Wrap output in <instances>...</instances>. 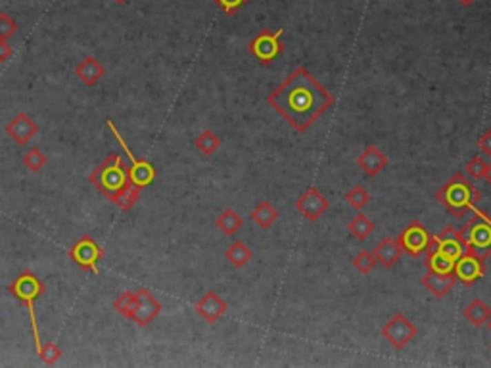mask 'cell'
<instances>
[{
	"instance_id": "cell-19",
	"label": "cell",
	"mask_w": 491,
	"mask_h": 368,
	"mask_svg": "<svg viewBox=\"0 0 491 368\" xmlns=\"http://www.w3.org/2000/svg\"><path fill=\"white\" fill-rule=\"evenodd\" d=\"M372 255L377 257V263H380L386 269H392L403 255V247L397 242V238H384L372 249Z\"/></svg>"
},
{
	"instance_id": "cell-12",
	"label": "cell",
	"mask_w": 491,
	"mask_h": 368,
	"mask_svg": "<svg viewBox=\"0 0 491 368\" xmlns=\"http://www.w3.org/2000/svg\"><path fill=\"white\" fill-rule=\"evenodd\" d=\"M428 252H436V254L443 255V257H448L455 263L457 259L465 254L466 247L461 236H459L457 228L445 227L438 234H432V244H430Z\"/></svg>"
},
{
	"instance_id": "cell-26",
	"label": "cell",
	"mask_w": 491,
	"mask_h": 368,
	"mask_svg": "<svg viewBox=\"0 0 491 368\" xmlns=\"http://www.w3.org/2000/svg\"><path fill=\"white\" fill-rule=\"evenodd\" d=\"M137 307H139L137 292H134V294H132V292H125V294H121V296L114 301V309L119 315L125 316V318H132Z\"/></svg>"
},
{
	"instance_id": "cell-16",
	"label": "cell",
	"mask_w": 491,
	"mask_h": 368,
	"mask_svg": "<svg viewBox=\"0 0 491 368\" xmlns=\"http://www.w3.org/2000/svg\"><path fill=\"white\" fill-rule=\"evenodd\" d=\"M422 286L428 289L434 298L443 299L448 296L449 292L453 289V286L457 284V278L453 272H436V271H426V274L422 276Z\"/></svg>"
},
{
	"instance_id": "cell-21",
	"label": "cell",
	"mask_w": 491,
	"mask_h": 368,
	"mask_svg": "<svg viewBox=\"0 0 491 368\" xmlns=\"http://www.w3.org/2000/svg\"><path fill=\"white\" fill-rule=\"evenodd\" d=\"M465 318L472 326H483L488 325V320L491 318V307L482 301V299H472L463 311Z\"/></svg>"
},
{
	"instance_id": "cell-41",
	"label": "cell",
	"mask_w": 491,
	"mask_h": 368,
	"mask_svg": "<svg viewBox=\"0 0 491 368\" xmlns=\"http://www.w3.org/2000/svg\"><path fill=\"white\" fill-rule=\"evenodd\" d=\"M115 2H117V4H127L129 0H115Z\"/></svg>"
},
{
	"instance_id": "cell-28",
	"label": "cell",
	"mask_w": 491,
	"mask_h": 368,
	"mask_svg": "<svg viewBox=\"0 0 491 368\" xmlns=\"http://www.w3.org/2000/svg\"><path fill=\"white\" fill-rule=\"evenodd\" d=\"M453 261L436 254V252H426V269L436 272H453Z\"/></svg>"
},
{
	"instance_id": "cell-43",
	"label": "cell",
	"mask_w": 491,
	"mask_h": 368,
	"mask_svg": "<svg viewBox=\"0 0 491 368\" xmlns=\"http://www.w3.org/2000/svg\"><path fill=\"white\" fill-rule=\"evenodd\" d=\"M490 347H491V345H490Z\"/></svg>"
},
{
	"instance_id": "cell-7",
	"label": "cell",
	"mask_w": 491,
	"mask_h": 368,
	"mask_svg": "<svg viewBox=\"0 0 491 368\" xmlns=\"http://www.w3.org/2000/svg\"><path fill=\"white\" fill-rule=\"evenodd\" d=\"M282 33H284L282 27L281 29H277V31H269V29L259 31V33L250 41V44H248L250 54H252L259 63H263V65L272 63V61L281 56L282 48H284L281 43Z\"/></svg>"
},
{
	"instance_id": "cell-37",
	"label": "cell",
	"mask_w": 491,
	"mask_h": 368,
	"mask_svg": "<svg viewBox=\"0 0 491 368\" xmlns=\"http://www.w3.org/2000/svg\"><path fill=\"white\" fill-rule=\"evenodd\" d=\"M478 148H480L483 156H491V129H485V131H483L480 141H478Z\"/></svg>"
},
{
	"instance_id": "cell-34",
	"label": "cell",
	"mask_w": 491,
	"mask_h": 368,
	"mask_svg": "<svg viewBox=\"0 0 491 368\" xmlns=\"http://www.w3.org/2000/svg\"><path fill=\"white\" fill-rule=\"evenodd\" d=\"M39 357H41V360L46 362V365H56L61 357V349L54 342H48L46 345L43 343V347L39 351Z\"/></svg>"
},
{
	"instance_id": "cell-18",
	"label": "cell",
	"mask_w": 491,
	"mask_h": 368,
	"mask_svg": "<svg viewBox=\"0 0 491 368\" xmlns=\"http://www.w3.org/2000/svg\"><path fill=\"white\" fill-rule=\"evenodd\" d=\"M388 161L390 159H388L386 154L382 150H378L377 146H372V144H368L367 148L361 152V156H357V165H359L361 171H365L367 176H374L380 171H384Z\"/></svg>"
},
{
	"instance_id": "cell-14",
	"label": "cell",
	"mask_w": 491,
	"mask_h": 368,
	"mask_svg": "<svg viewBox=\"0 0 491 368\" xmlns=\"http://www.w3.org/2000/svg\"><path fill=\"white\" fill-rule=\"evenodd\" d=\"M137 298H139V307H137V311H134V315H132V323L139 326H148L156 316L163 311V307H161V303H159L158 299L154 298L152 294H150V289L146 288H139V292H137Z\"/></svg>"
},
{
	"instance_id": "cell-30",
	"label": "cell",
	"mask_w": 491,
	"mask_h": 368,
	"mask_svg": "<svg viewBox=\"0 0 491 368\" xmlns=\"http://www.w3.org/2000/svg\"><path fill=\"white\" fill-rule=\"evenodd\" d=\"M139 198H141V190L139 188H134L132 184H129L125 190H123L117 198H115V205L119 207V209L123 211H129L134 205V203L139 202Z\"/></svg>"
},
{
	"instance_id": "cell-13",
	"label": "cell",
	"mask_w": 491,
	"mask_h": 368,
	"mask_svg": "<svg viewBox=\"0 0 491 368\" xmlns=\"http://www.w3.org/2000/svg\"><path fill=\"white\" fill-rule=\"evenodd\" d=\"M328 200H326L323 192L315 188V186H309L305 192L301 194L296 202V209L305 217L307 221H317L319 217H323L328 209Z\"/></svg>"
},
{
	"instance_id": "cell-1",
	"label": "cell",
	"mask_w": 491,
	"mask_h": 368,
	"mask_svg": "<svg viewBox=\"0 0 491 368\" xmlns=\"http://www.w3.org/2000/svg\"><path fill=\"white\" fill-rule=\"evenodd\" d=\"M267 102L294 131L305 132L332 108L334 96L299 65L267 96Z\"/></svg>"
},
{
	"instance_id": "cell-35",
	"label": "cell",
	"mask_w": 491,
	"mask_h": 368,
	"mask_svg": "<svg viewBox=\"0 0 491 368\" xmlns=\"http://www.w3.org/2000/svg\"><path fill=\"white\" fill-rule=\"evenodd\" d=\"M485 161H483L480 156H474L468 163H466V167H465V171H466V175L470 176L472 181H483V171H485Z\"/></svg>"
},
{
	"instance_id": "cell-31",
	"label": "cell",
	"mask_w": 491,
	"mask_h": 368,
	"mask_svg": "<svg viewBox=\"0 0 491 368\" xmlns=\"http://www.w3.org/2000/svg\"><path fill=\"white\" fill-rule=\"evenodd\" d=\"M23 165H26V169H29V171L39 173V171L46 165V156H44L39 148L29 150L26 156H23Z\"/></svg>"
},
{
	"instance_id": "cell-33",
	"label": "cell",
	"mask_w": 491,
	"mask_h": 368,
	"mask_svg": "<svg viewBox=\"0 0 491 368\" xmlns=\"http://www.w3.org/2000/svg\"><path fill=\"white\" fill-rule=\"evenodd\" d=\"M19 25L10 18L6 12H0V41H8L10 37L18 33Z\"/></svg>"
},
{
	"instance_id": "cell-6",
	"label": "cell",
	"mask_w": 491,
	"mask_h": 368,
	"mask_svg": "<svg viewBox=\"0 0 491 368\" xmlns=\"http://www.w3.org/2000/svg\"><path fill=\"white\" fill-rule=\"evenodd\" d=\"M106 125H108L110 131L114 132L115 141L119 142V146L123 148V152H125V154L129 156V159H131V167L127 169V173H129V183H131L134 188H139V190L150 186V184L154 183V178H156V169H154V165L148 163L146 159H139L134 154H132L131 148H129V144L123 141V136L119 134V131H117V127H115V123L112 121V119H108Z\"/></svg>"
},
{
	"instance_id": "cell-22",
	"label": "cell",
	"mask_w": 491,
	"mask_h": 368,
	"mask_svg": "<svg viewBox=\"0 0 491 368\" xmlns=\"http://www.w3.org/2000/svg\"><path fill=\"white\" fill-rule=\"evenodd\" d=\"M252 257H254L252 249L248 247V244L240 242V240H238V242H232V244L227 247V252H225V259H227L228 263L232 265L234 269L246 267V265L252 261Z\"/></svg>"
},
{
	"instance_id": "cell-2",
	"label": "cell",
	"mask_w": 491,
	"mask_h": 368,
	"mask_svg": "<svg viewBox=\"0 0 491 368\" xmlns=\"http://www.w3.org/2000/svg\"><path fill=\"white\" fill-rule=\"evenodd\" d=\"M438 200L445 209L457 217V219H465L468 213L476 209V203L480 202V190L474 186L465 176V173H455L436 192Z\"/></svg>"
},
{
	"instance_id": "cell-20",
	"label": "cell",
	"mask_w": 491,
	"mask_h": 368,
	"mask_svg": "<svg viewBox=\"0 0 491 368\" xmlns=\"http://www.w3.org/2000/svg\"><path fill=\"white\" fill-rule=\"evenodd\" d=\"M104 65H102L97 58H92V56L85 58V60L77 65V70H75V75H77V77L83 81V85H87V87L98 85L100 79L104 77Z\"/></svg>"
},
{
	"instance_id": "cell-24",
	"label": "cell",
	"mask_w": 491,
	"mask_h": 368,
	"mask_svg": "<svg viewBox=\"0 0 491 368\" xmlns=\"http://www.w3.org/2000/svg\"><path fill=\"white\" fill-rule=\"evenodd\" d=\"M242 225H244V219L238 215L234 209H225L223 213H221L219 217L215 219V227L219 228L223 234H227V236H234L238 230L242 228Z\"/></svg>"
},
{
	"instance_id": "cell-3",
	"label": "cell",
	"mask_w": 491,
	"mask_h": 368,
	"mask_svg": "<svg viewBox=\"0 0 491 368\" xmlns=\"http://www.w3.org/2000/svg\"><path fill=\"white\" fill-rule=\"evenodd\" d=\"M127 169L129 167L123 163V159L117 154H112L88 175V181L92 183V186H97L98 192L104 194L110 202H115V198L131 184Z\"/></svg>"
},
{
	"instance_id": "cell-8",
	"label": "cell",
	"mask_w": 491,
	"mask_h": 368,
	"mask_svg": "<svg viewBox=\"0 0 491 368\" xmlns=\"http://www.w3.org/2000/svg\"><path fill=\"white\" fill-rule=\"evenodd\" d=\"M70 257L71 261L81 267L83 271L92 272L98 276L100 274L98 263L104 257V249L90 236H83L77 244H73V247L70 249Z\"/></svg>"
},
{
	"instance_id": "cell-27",
	"label": "cell",
	"mask_w": 491,
	"mask_h": 368,
	"mask_svg": "<svg viewBox=\"0 0 491 368\" xmlns=\"http://www.w3.org/2000/svg\"><path fill=\"white\" fill-rule=\"evenodd\" d=\"M196 148L202 152L203 156H213L221 148V139L213 131H203L196 139Z\"/></svg>"
},
{
	"instance_id": "cell-15",
	"label": "cell",
	"mask_w": 491,
	"mask_h": 368,
	"mask_svg": "<svg viewBox=\"0 0 491 368\" xmlns=\"http://www.w3.org/2000/svg\"><path fill=\"white\" fill-rule=\"evenodd\" d=\"M227 301L221 298L219 294H215V292L203 294L202 299L196 303V313L202 316L206 323H210V325L217 323L221 316L227 313Z\"/></svg>"
},
{
	"instance_id": "cell-10",
	"label": "cell",
	"mask_w": 491,
	"mask_h": 368,
	"mask_svg": "<svg viewBox=\"0 0 491 368\" xmlns=\"http://www.w3.org/2000/svg\"><path fill=\"white\" fill-rule=\"evenodd\" d=\"M382 336L386 338V342L395 347V349H403L414 340L417 336V326L403 315V313H395L386 325L382 326Z\"/></svg>"
},
{
	"instance_id": "cell-25",
	"label": "cell",
	"mask_w": 491,
	"mask_h": 368,
	"mask_svg": "<svg viewBox=\"0 0 491 368\" xmlns=\"http://www.w3.org/2000/svg\"><path fill=\"white\" fill-rule=\"evenodd\" d=\"M348 230L351 232V236L357 238L359 242H365L372 232H374V223L368 219L365 213H357L348 225Z\"/></svg>"
},
{
	"instance_id": "cell-29",
	"label": "cell",
	"mask_w": 491,
	"mask_h": 368,
	"mask_svg": "<svg viewBox=\"0 0 491 368\" xmlns=\"http://www.w3.org/2000/svg\"><path fill=\"white\" fill-rule=\"evenodd\" d=\"M345 202L350 203L353 209L361 211L363 207H367L368 202H370V194L363 186H353L350 192L345 194Z\"/></svg>"
},
{
	"instance_id": "cell-5",
	"label": "cell",
	"mask_w": 491,
	"mask_h": 368,
	"mask_svg": "<svg viewBox=\"0 0 491 368\" xmlns=\"http://www.w3.org/2000/svg\"><path fill=\"white\" fill-rule=\"evenodd\" d=\"M44 292V284L37 278L33 272H21L16 280L10 284V294L14 298H18L29 311L31 316V330H33V342H35V351L39 353L43 347L41 340V330H39V318H37V301L41 299Z\"/></svg>"
},
{
	"instance_id": "cell-36",
	"label": "cell",
	"mask_w": 491,
	"mask_h": 368,
	"mask_svg": "<svg viewBox=\"0 0 491 368\" xmlns=\"http://www.w3.org/2000/svg\"><path fill=\"white\" fill-rule=\"evenodd\" d=\"M215 6L221 8L227 16H234L238 10H242L250 2V0H213Z\"/></svg>"
},
{
	"instance_id": "cell-39",
	"label": "cell",
	"mask_w": 491,
	"mask_h": 368,
	"mask_svg": "<svg viewBox=\"0 0 491 368\" xmlns=\"http://www.w3.org/2000/svg\"><path fill=\"white\" fill-rule=\"evenodd\" d=\"M483 181L488 184H491V161L485 165V171H483Z\"/></svg>"
},
{
	"instance_id": "cell-11",
	"label": "cell",
	"mask_w": 491,
	"mask_h": 368,
	"mask_svg": "<svg viewBox=\"0 0 491 368\" xmlns=\"http://www.w3.org/2000/svg\"><path fill=\"white\" fill-rule=\"evenodd\" d=\"M453 274H455L457 282H461L463 286L470 288L480 278H483L485 261L480 259L478 255H474L472 252H465L453 265Z\"/></svg>"
},
{
	"instance_id": "cell-42",
	"label": "cell",
	"mask_w": 491,
	"mask_h": 368,
	"mask_svg": "<svg viewBox=\"0 0 491 368\" xmlns=\"http://www.w3.org/2000/svg\"><path fill=\"white\" fill-rule=\"evenodd\" d=\"M488 328H490V330H491V318H490V320H488Z\"/></svg>"
},
{
	"instance_id": "cell-23",
	"label": "cell",
	"mask_w": 491,
	"mask_h": 368,
	"mask_svg": "<svg viewBox=\"0 0 491 368\" xmlns=\"http://www.w3.org/2000/svg\"><path fill=\"white\" fill-rule=\"evenodd\" d=\"M252 221L259 228H271L277 221H279V211L274 209V205L269 202H259L252 211Z\"/></svg>"
},
{
	"instance_id": "cell-4",
	"label": "cell",
	"mask_w": 491,
	"mask_h": 368,
	"mask_svg": "<svg viewBox=\"0 0 491 368\" xmlns=\"http://www.w3.org/2000/svg\"><path fill=\"white\" fill-rule=\"evenodd\" d=\"M459 236L465 244L466 252H472L480 259H488L491 255V217L485 211L474 209L472 217L461 228H457Z\"/></svg>"
},
{
	"instance_id": "cell-9",
	"label": "cell",
	"mask_w": 491,
	"mask_h": 368,
	"mask_svg": "<svg viewBox=\"0 0 491 368\" xmlns=\"http://www.w3.org/2000/svg\"><path fill=\"white\" fill-rule=\"evenodd\" d=\"M397 242L403 247V254L411 255V257H421L430 249L432 244V234L428 232V228L424 227L419 221H412L407 225L403 232L397 236Z\"/></svg>"
},
{
	"instance_id": "cell-17",
	"label": "cell",
	"mask_w": 491,
	"mask_h": 368,
	"mask_svg": "<svg viewBox=\"0 0 491 368\" xmlns=\"http://www.w3.org/2000/svg\"><path fill=\"white\" fill-rule=\"evenodd\" d=\"M6 132L12 141L18 142L19 146H26L27 142L39 132V125L27 114H18L6 125Z\"/></svg>"
},
{
	"instance_id": "cell-40",
	"label": "cell",
	"mask_w": 491,
	"mask_h": 368,
	"mask_svg": "<svg viewBox=\"0 0 491 368\" xmlns=\"http://www.w3.org/2000/svg\"><path fill=\"white\" fill-rule=\"evenodd\" d=\"M459 2H461L463 6H472V4H474V2H476V0H459Z\"/></svg>"
},
{
	"instance_id": "cell-32",
	"label": "cell",
	"mask_w": 491,
	"mask_h": 368,
	"mask_svg": "<svg viewBox=\"0 0 491 368\" xmlns=\"http://www.w3.org/2000/svg\"><path fill=\"white\" fill-rule=\"evenodd\" d=\"M353 267L361 272V274H368L377 267V257L372 255V252H361L353 257Z\"/></svg>"
},
{
	"instance_id": "cell-38",
	"label": "cell",
	"mask_w": 491,
	"mask_h": 368,
	"mask_svg": "<svg viewBox=\"0 0 491 368\" xmlns=\"http://www.w3.org/2000/svg\"><path fill=\"white\" fill-rule=\"evenodd\" d=\"M12 54H14V48L10 46L8 41H0V63H4L6 60H10Z\"/></svg>"
}]
</instances>
